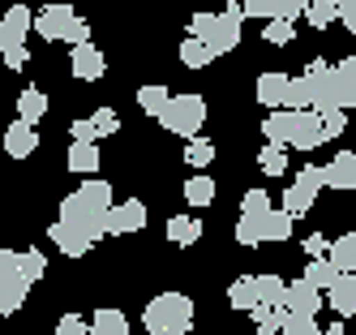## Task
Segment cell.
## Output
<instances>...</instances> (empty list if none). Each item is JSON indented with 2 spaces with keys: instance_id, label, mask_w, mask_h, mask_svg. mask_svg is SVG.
Here are the masks:
<instances>
[{
  "instance_id": "22",
  "label": "cell",
  "mask_w": 356,
  "mask_h": 335,
  "mask_svg": "<svg viewBox=\"0 0 356 335\" xmlns=\"http://www.w3.org/2000/svg\"><path fill=\"white\" fill-rule=\"evenodd\" d=\"M279 331H284V335H318V314H300V309H279Z\"/></svg>"
},
{
  "instance_id": "7",
  "label": "cell",
  "mask_w": 356,
  "mask_h": 335,
  "mask_svg": "<svg viewBox=\"0 0 356 335\" xmlns=\"http://www.w3.org/2000/svg\"><path fill=\"white\" fill-rule=\"evenodd\" d=\"M202 120H207V103L202 95H172L159 112V125L168 134H181V138H193L202 134Z\"/></svg>"
},
{
  "instance_id": "36",
  "label": "cell",
  "mask_w": 356,
  "mask_h": 335,
  "mask_svg": "<svg viewBox=\"0 0 356 335\" xmlns=\"http://www.w3.org/2000/svg\"><path fill=\"white\" fill-rule=\"evenodd\" d=\"M262 215H266V211H262ZM262 215L241 211V224H236V241H241V245H262Z\"/></svg>"
},
{
  "instance_id": "9",
  "label": "cell",
  "mask_w": 356,
  "mask_h": 335,
  "mask_svg": "<svg viewBox=\"0 0 356 335\" xmlns=\"http://www.w3.org/2000/svg\"><path fill=\"white\" fill-rule=\"evenodd\" d=\"M305 82H309V99H314L318 112L343 108V103H339V86H335V69H330L326 61H314L309 69H305Z\"/></svg>"
},
{
  "instance_id": "28",
  "label": "cell",
  "mask_w": 356,
  "mask_h": 335,
  "mask_svg": "<svg viewBox=\"0 0 356 335\" xmlns=\"http://www.w3.org/2000/svg\"><path fill=\"white\" fill-rule=\"evenodd\" d=\"M211 61H215V52L202 43L197 35H189V39L181 43V65H185V69H207Z\"/></svg>"
},
{
  "instance_id": "51",
  "label": "cell",
  "mask_w": 356,
  "mask_h": 335,
  "mask_svg": "<svg viewBox=\"0 0 356 335\" xmlns=\"http://www.w3.org/2000/svg\"><path fill=\"white\" fill-rule=\"evenodd\" d=\"M5 5H9V0H5Z\"/></svg>"
},
{
  "instance_id": "3",
  "label": "cell",
  "mask_w": 356,
  "mask_h": 335,
  "mask_svg": "<svg viewBox=\"0 0 356 335\" xmlns=\"http://www.w3.org/2000/svg\"><path fill=\"white\" fill-rule=\"evenodd\" d=\"M150 335H185L193 327V301L185 293H159L142 314Z\"/></svg>"
},
{
  "instance_id": "30",
  "label": "cell",
  "mask_w": 356,
  "mask_h": 335,
  "mask_svg": "<svg viewBox=\"0 0 356 335\" xmlns=\"http://www.w3.org/2000/svg\"><path fill=\"white\" fill-rule=\"evenodd\" d=\"M284 237H292V215L270 206V211L262 215V241H284Z\"/></svg>"
},
{
  "instance_id": "44",
  "label": "cell",
  "mask_w": 356,
  "mask_h": 335,
  "mask_svg": "<svg viewBox=\"0 0 356 335\" xmlns=\"http://www.w3.org/2000/svg\"><path fill=\"white\" fill-rule=\"evenodd\" d=\"M241 211H249V215L270 211V194H266V189H249V194H245V202H241Z\"/></svg>"
},
{
  "instance_id": "32",
  "label": "cell",
  "mask_w": 356,
  "mask_h": 335,
  "mask_svg": "<svg viewBox=\"0 0 356 335\" xmlns=\"http://www.w3.org/2000/svg\"><path fill=\"white\" fill-rule=\"evenodd\" d=\"M185 198H189L193 206H211V202H215V180H211L207 172L189 176V180H185Z\"/></svg>"
},
{
  "instance_id": "41",
  "label": "cell",
  "mask_w": 356,
  "mask_h": 335,
  "mask_svg": "<svg viewBox=\"0 0 356 335\" xmlns=\"http://www.w3.org/2000/svg\"><path fill=\"white\" fill-rule=\"evenodd\" d=\"M249 314H253V322H258V331H262V335H270V331H279V309H270L266 301H258V305H253V309H249Z\"/></svg>"
},
{
  "instance_id": "14",
  "label": "cell",
  "mask_w": 356,
  "mask_h": 335,
  "mask_svg": "<svg viewBox=\"0 0 356 335\" xmlns=\"http://www.w3.org/2000/svg\"><path fill=\"white\" fill-rule=\"evenodd\" d=\"M35 146H39V134H35V120H13L9 129H5V150L13 155V159H31L35 155Z\"/></svg>"
},
{
  "instance_id": "39",
  "label": "cell",
  "mask_w": 356,
  "mask_h": 335,
  "mask_svg": "<svg viewBox=\"0 0 356 335\" xmlns=\"http://www.w3.org/2000/svg\"><path fill=\"white\" fill-rule=\"evenodd\" d=\"M270 43H292L296 31H292V17H266V31H262Z\"/></svg>"
},
{
  "instance_id": "18",
  "label": "cell",
  "mask_w": 356,
  "mask_h": 335,
  "mask_svg": "<svg viewBox=\"0 0 356 335\" xmlns=\"http://www.w3.org/2000/svg\"><path fill=\"white\" fill-rule=\"evenodd\" d=\"M288 309H300V314H318V309H322V288H314L309 279L288 283Z\"/></svg>"
},
{
  "instance_id": "26",
  "label": "cell",
  "mask_w": 356,
  "mask_h": 335,
  "mask_svg": "<svg viewBox=\"0 0 356 335\" xmlns=\"http://www.w3.org/2000/svg\"><path fill=\"white\" fill-rule=\"evenodd\" d=\"M335 86H339V103H343V108H356V56L335 65Z\"/></svg>"
},
{
  "instance_id": "15",
  "label": "cell",
  "mask_w": 356,
  "mask_h": 335,
  "mask_svg": "<svg viewBox=\"0 0 356 335\" xmlns=\"http://www.w3.org/2000/svg\"><path fill=\"white\" fill-rule=\"evenodd\" d=\"M245 17H300L309 0H241Z\"/></svg>"
},
{
  "instance_id": "12",
  "label": "cell",
  "mask_w": 356,
  "mask_h": 335,
  "mask_svg": "<svg viewBox=\"0 0 356 335\" xmlns=\"http://www.w3.org/2000/svg\"><path fill=\"white\" fill-rule=\"evenodd\" d=\"M326 305L335 309L339 318H352L356 314V271H339L335 283L326 288Z\"/></svg>"
},
{
  "instance_id": "43",
  "label": "cell",
  "mask_w": 356,
  "mask_h": 335,
  "mask_svg": "<svg viewBox=\"0 0 356 335\" xmlns=\"http://www.w3.org/2000/svg\"><path fill=\"white\" fill-rule=\"evenodd\" d=\"M90 120H95V129H99V138H112L116 129H120V116H116L112 108H99V112H95Z\"/></svg>"
},
{
  "instance_id": "10",
  "label": "cell",
  "mask_w": 356,
  "mask_h": 335,
  "mask_svg": "<svg viewBox=\"0 0 356 335\" xmlns=\"http://www.w3.org/2000/svg\"><path fill=\"white\" fill-rule=\"evenodd\" d=\"M146 228V202L129 198L108 206V237H124V232H142Z\"/></svg>"
},
{
  "instance_id": "50",
  "label": "cell",
  "mask_w": 356,
  "mask_h": 335,
  "mask_svg": "<svg viewBox=\"0 0 356 335\" xmlns=\"http://www.w3.org/2000/svg\"><path fill=\"white\" fill-rule=\"evenodd\" d=\"M339 22H343V26H348V31H352V35H356V13H343V17H339Z\"/></svg>"
},
{
  "instance_id": "42",
  "label": "cell",
  "mask_w": 356,
  "mask_h": 335,
  "mask_svg": "<svg viewBox=\"0 0 356 335\" xmlns=\"http://www.w3.org/2000/svg\"><path fill=\"white\" fill-rule=\"evenodd\" d=\"M22 267H26L31 283H39V279H43V271H47V258H43L39 249H22Z\"/></svg>"
},
{
  "instance_id": "6",
  "label": "cell",
  "mask_w": 356,
  "mask_h": 335,
  "mask_svg": "<svg viewBox=\"0 0 356 335\" xmlns=\"http://www.w3.org/2000/svg\"><path fill=\"white\" fill-rule=\"evenodd\" d=\"M26 293H31V275L22 267V254L0 249V318H9L13 309L26 305Z\"/></svg>"
},
{
  "instance_id": "16",
  "label": "cell",
  "mask_w": 356,
  "mask_h": 335,
  "mask_svg": "<svg viewBox=\"0 0 356 335\" xmlns=\"http://www.w3.org/2000/svg\"><path fill=\"white\" fill-rule=\"evenodd\" d=\"M47 237H52V241H56V249H60V254H69V258H82V254L95 245L86 232H78V228L65 224V219H56L52 228H47Z\"/></svg>"
},
{
  "instance_id": "5",
  "label": "cell",
  "mask_w": 356,
  "mask_h": 335,
  "mask_svg": "<svg viewBox=\"0 0 356 335\" xmlns=\"http://www.w3.org/2000/svg\"><path fill=\"white\" fill-rule=\"evenodd\" d=\"M35 31L43 39H65V43H82L90 39V26L69 9V0H52V5H43L35 13Z\"/></svg>"
},
{
  "instance_id": "47",
  "label": "cell",
  "mask_w": 356,
  "mask_h": 335,
  "mask_svg": "<svg viewBox=\"0 0 356 335\" xmlns=\"http://www.w3.org/2000/svg\"><path fill=\"white\" fill-rule=\"evenodd\" d=\"M56 331H60V335H82V331H90V322L78 318V314H65V318L56 322Z\"/></svg>"
},
{
  "instance_id": "17",
  "label": "cell",
  "mask_w": 356,
  "mask_h": 335,
  "mask_svg": "<svg viewBox=\"0 0 356 335\" xmlns=\"http://www.w3.org/2000/svg\"><path fill=\"white\" fill-rule=\"evenodd\" d=\"M326 189H356V155L352 150H343V155H335V159L326 164Z\"/></svg>"
},
{
  "instance_id": "25",
  "label": "cell",
  "mask_w": 356,
  "mask_h": 335,
  "mask_svg": "<svg viewBox=\"0 0 356 335\" xmlns=\"http://www.w3.org/2000/svg\"><path fill=\"white\" fill-rule=\"evenodd\" d=\"M258 301H266L270 309H288V283L279 275H258Z\"/></svg>"
},
{
  "instance_id": "38",
  "label": "cell",
  "mask_w": 356,
  "mask_h": 335,
  "mask_svg": "<svg viewBox=\"0 0 356 335\" xmlns=\"http://www.w3.org/2000/svg\"><path fill=\"white\" fill-rule=\"evenodd\" d=\"M284 108H314V99H309V82H305V77H288Z\"/></svg>"
},
{
  "instance_id": "2",
  "label": "cell",
  "mask_w": 356,
  "mask_h": 335,
  "mask_svg": "<svg viewBox=\"0 0 356 335\" xmlns=\"http://www.w3.org/2000/svg\"><path fill=\"white\" fill-rule=\"evenodd\" d=\"M262 134L275 146H296V150H314L318 142H326L318 108H270V116L262 120Z\"/></svg>"
},
{
  "instance_id": "4",
  "label": "cell",
  "mask_w": 356,
  "mask_h": 335,
  "mask_svg": "<svg viewBox=\"0 0 356 335\" xmlns=\"http://www.w3.org/2000/svg\"><path fill=\"white\" fill-rule=\"evenodd\" d=\"M241 22L245 17H236V13H193L189 17V31L207 43L215 56H227V52H236V43H241Z\"/></svg>"
},
{
  "instance_id": "23",
  "label": "cell",
  "mask_w": 356,
  "mask_h": 335,
  "mask_svg": "<svg viewBox=\"0 0 356 335\" xmlns=\"http://www.w3.org/2000/svg\"><path fill=\"white\" fill-rule=\"evenodd\" d=\"M326 258L335 263L339 271H356V232H348V237H335L326 245Z\"/></svg>"
},
{
  "instance_id": "34",
  "label": "cell",
  "mask_w": 356,
  "mask_h": 335,
  "mask_svg": "<svg viewBox=\"0 0 356 335\" xmlns=\"http://www.w3.org/2000/svg\"><path fill=\"white\" fill-rule=\"evenodd\" d=\"M305 17H309V26L326 31V26L339 17V5H335V0H309V5H305Z\"/></svg>"
},
{
  "instance_id": "1",
  "label": "cell",
  "mask_w": 356,
  "mask_h": 335,
  "mask_svg": "<svg viewBox=\"0 0 356 335\" xmlns=\"http://www.w3.org/2000/svg\"><path fill=\"white\" fill-rule=\"evenodd\" d=\"M108 206H112V185L90 176L86 185H78V194H69L60 202V219L86 232L90 241H99V237H108Z\"/></svg>"
},
{
  "instance_id": "45",
  "label": "cell",
  "mask_w": 356,
  "mask_h": 335,
  "mask_svg": "<svg viewBox=\"0 0 356 335\" xmlns=\"http://www.w3.org/2000/svg\"><path fill=\"white\" fill-rule=\"evenodd\" d=\"M0 56H5V65H9V69H22V65L31 61V52H26V43H13V47L0 52Z\"/></svg>"
},
{
  "instance_id": "49",
  "label": "cell",
  "mask_w": 356,
  "mask_h": 335,
  "mask_svg": "<svg viewBox=\"0 0 356 335\" xmlns=\"http://www.w3.org/2000/svg\"><path fill=\"white\" fill-rule=\"evenodd\" d=\"M335 5H339V17L343 13H356V0H335Z\"/></svg>"
},
{
  "instance_id": "31",
  "label": "cell",
  "mask_w": 356,
  "mask_h": 335,
  "mask_svg": "<svg viewBox=\"0 0 356 335\" xmlns=\"http://www.w3.org/2000/svg\"><path fill=\"white\" fill-rule=\"evenodd\" d=\"M43 112H47V99H43L39 86H26L17 95V116L22 120H43Z\"/></svg>"
},
{
  "instance_id": "24",
  "label": "cell",
  "mask_w": 356,
  "mask_h": 335,
  "mask_svg": "<svg viewBox=\"0 0 356 335\" xmlns=\"http://www.w3.org/2000/svg\"><path fill=\"white\" fill-rule=\"evenodd\" d=\"M197 237H202V219H193V215H172V219H168V241L193 245Z\"/></svg>"
},
{
  "instance_id": "27",
  "label": "cell",
  "mask_w": 356,
  "mask_h": 335,
  "mask_svg": "<svg viewBox=\"0 0 356 335\" xmlns=\"http://www.w3.org/2000/svg\"><path fill=\"white\" fill-rule=\"evenodd\" d=\"M335 275H339V267H335V263H330V258H326V254H318V258H314V263H309V267H305V275H300V279H309V283H314V288H322V293H326V288H330V283H335Z\"/></svg>"
},
{
  "instance_id": "13",
  "label": "cell",
  "mask_w": 356,
  "mask_h": 335,
  "mask_svg": "<svg viewBox=\"0 0 356 335\" xmlns=\"http://www.w3.org/2000/svg\"><path fill=\"white\" fill-rule=\"evenodd\" d=\"M73 77H82V82H99L104 77V52H99L90 39H82V43H73Z\"/></svg>"
},
{
  "instance_id": "40",
  "label": "cell",
  "mask_w": 356,
  "mask_h": 335,
  "mask_svg": "<svg viewBox=\"0 0 356 335\" xmlns=\"http://www.w3.org/2000/svg\"><path fill=\"white\" fill-rule=\"evenodd\" d=\"M318 116H322V134H326V142L343 134V125H348V108H326V112H318Z\"/></svg>"
},
{
  "instance_id": "48",
  "label": "cell",
  "mask_w": 356,
  "mask_h": 335,
  "mask_svg": "<svg viewBox=\"0 0 356 335\" xmlns=\"http://www.w3.org/2000/svg\"><path fill=\"white\" fill-rule=\"evenodd\" d=\"M326 237H322V232H314V237H305V254H309V258H318V254H326Z\"/></svg>"
},
{
  "instance_id": "46",
  "label": "cell",
  "mask_w": 356,
  "mask_h": 335,
  "mask_svg": "<svg viewBox=\"0 0 356 335\" xmlns=\"http://www.w3.org/2000/svg\"><path fill=\"white\" fill-rule=\"evenodd\" d=\"M73 142H99V129H95V120H73Z\"/></svg>"
},
{
  "instance_id": "21",
  "label": "cell",
  "mask_w": 356,
  "mask_h": 335,
  "mask_svg": "<svg viewBox=\"0 0 356 335\" xmlns=\"http://www.w3.org/2000/svg\"><path fill=\"white\" fill-rule=\"evenodd\" d=\"M227 305H232V309H253V305H258V275L232 279V288H227Z\"/></svg>"
},
{
  "instance_id": "35",
  "label": "cell",
  "mask_w": 356,
  "mask_h": 335,
  "mask_svg": "<svg viewBox=\"0 0 356 335\" xmlns=\"http://www.w3.org/2000/svg\"><path fill=\"white\" fill-rule=\"evenodd\" d=\"M211 159H215V142H207V138L193 134L189 146H185V164H189V168H207Z\"/></svg>"
},
{
  "instance_id": "37",
  "label": "cell",
  "mask_w": 356,
  "mask_h": 335,
  "mask_svg": "<svg viewBox=\"0 0 356 335\" xmlns=\"http://www.w3.org/2000/svg\"><path fill=\"white\" fill-rule=\"evenodd\" d=\"M168 99H172V95H168V86H159V82H155V86H142V91H138V103H142V112H146V116H159Z\"/></svg>"
},
{
  "instance_id": "8",
  "label": "cell",
  "mask_w": 356,
  "mask_h": 335,
  "mask_svg": "<svg viewBox=\"0 0 356 335\" xmlns=\"http://www.w3.org/2000/svg\"><path fill=\"white\" fill-rule=\"evenodd\" d=\"M322 189H326V168H318V164H314V168H300V172H296V185L284 194V211H288L292 219L305 215V211L318 202Z\"/></svg>"
},
{
  "instance_id": "29",
  "label": "cell",
  "mask_w": 356,
  "mask_h": 335,
  "mask_svg": "<svg viewBox=\"0 0 356 335\" xmlns=\"http://www.w3.org/2000/svg\"><path fill=\"white\" fill-rule=\"evenodd\" d=\"M95 168H99V150H95V142H73V146H69V172L90 176Z\"/></svg>"
},
{
  "instance_id": "19",
  "label": "cell",
  "mask_w": 356,
  "mask_h": 335,
  "mask_svg": "<svg viewBox=\"0 0 356 335\" xmlns=\"http://www.w3.org/2000/svg\"><path fill=\"white\" fill-rule=\"evenodd\" d=\"M284 95H288V77L284 73H262L258 77V103L262 108H284Z\"/></svg>"
},
{
  "instance_id": "11",
  "label": "cell",
  "mask_w": 356,
  "mask_h": 335,
  "mask_svg": "<svg viewBox=\"0 0 356 335\" xmlns=\"http://www.w3.org/2000/svg\"><path fill=\"white\" fill-rule=\"evenodd\" d=\"M35 31V13L26 5H9L5 22H0V52L13 47V43H26V35Z\"/></svg>"
},
{
  "instance_id": "20",
  "label": "cell",
  "mask_w": 356,
  "mask_h": 335,
  "mask_svg": "<svg viewBox=\"0 0 356 335\" xmlns=\"http://www.w3.org/2000/svg\"><path fill=\"white\" fill-rule=\"evenodd\" d=\"M90 331L95 335H124L129 331V318H124L120 309H112V305H99L95 318H90Z\"/></svg>"
},
{
  "instance_id": "33",
  "label": "cell",
  "mask_w": 356,
  "mask_h": 335,
  "mask_svg": "<svg viewBox=\"0 0 356 335\" xmlns=\"http://www.w3.org/2000/svg\"><path fill=\"white\" fill-rule=\"evenodd\" d=\"M258 168H262L266 176H284V168H288V146L266 142V146H262V155H258Z\"/></svg>"
}]
</instances>
